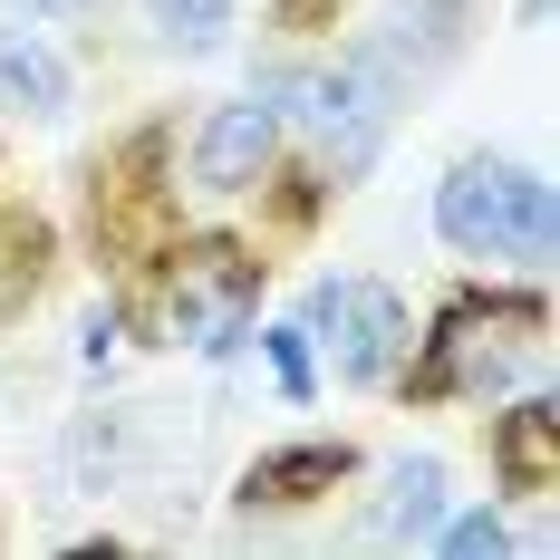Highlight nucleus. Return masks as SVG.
Returning <instances> with one entry per match:
<instances>
[{
    "label": "nucleus",
    "instance_id": "nucleus-1",
    "mask_svg": "<svg viewBox=\"0 0 560 560\" xmlns=\"http://www.w3.org/2000/svg\"><path fill=\"white\" fill-rule=\"evenodd\" d=\"M435 232H445L464 261H551L560 223H551V184L512 155H464L435 184Z\"/></svg>",
    "mask_w": 560,
    "mask_h": 560
},
{
    "label": "nucleus",
    "instance_id": "nucleus-2",
    "mask_svg": "<svg viewBox=\"0 0 560 560\" xmlns=\"http://www.w3.org/2000/svg\"><path fill=\"white\" fill-rule=\"evenodd\" d=\"M541 329H551V300H541V290H464L445 319H435V338L416 348V377H406V387L425 396V406L493 396Z\"/></svg>",
    "mask_w": 560,
    "mask_h": 560
},
{
    "label": "nucleus",
    "instance_id": "nucleus-3",
    "mask_svg": "<svg viewBox=\"0 0 560 560\" xmlns=\"http://www.w3.org/2000/svg\"><path fill=\"white\" fill-rule=\"evenodd\" d=\"M396 97H406V68L387 58V39H348L338 68H310L290 88V107L319 136V155H329L338 184H358V174L377 165V145H387V126H396Z\"/></svg>",
    "mask_w": 560,
    "mask_h": 560
},
{
    "label": "nucleus",
    "instance_id": "nucleus-4",
    "mask_svg": "<svg viewBox=\"0 0 560 560\" xmlns=\"http://www.w3.org/2000/svg\"><path fill=\"white\" fill-rule=\"evenodd\" d=\"M261 271L242 242L223 232H194V242H165V338L194 348V358H232L252 319H261Z\"/></svg>",
    "mask_w": 560,
    "mask_h": 560
},
{
    "label": "nucleus",
    "instance_id": "nucleus-5",
    "mask_svg": "<svg viewBox=\"0 0 560 560\" xmlns=\"http://www.w3.org/2000/svg\"><path fill=\"white\" fill-rule=\"evenodd\" d=\"M88 213H97V252H107V261H165V242H174L165 126H145V136H126L116 155H97Z\"/></svg>",
    "mask_w": 560,
    "mask_h": 560
},
{
    "label": "nucleus",
    "instance_id": "nucleus-6",
    "mask_svg": "<svg viewBox=\"0 0 560 560\" xmlns=\"http://www.w3.org/2000/svg\"><path fill=\"white\" fill-rule=\"evenodd\" d=\"M310 338L338 358V377L348 387H387L396 368H406V300H396L387 280H319L310 290Z\"/></svg>",
    "mask_w": 560,
    "mask_h": 560
},
{
    "label": "nucleus",
    "instance_id": "nucleus-7",
    "mask_svg": "<svg viewBox=\"0 0 560 560\" xmlns=\"http://www.w3.org/2000/svg\"><path fill=\"white\" fill-rule=\"evenodd\" d=\"M271 165H280L271 97H232V107L203 116V136H194V184L203 194H252V184H271Z\"/></svg>",
    "mask_w": 560,
    "mask_h": 560
},
{
    "label": "nucleus",
    "instance_id": "nucleus-8",
    "mask_svg": "<svg viewBox=\"0 0 560 560\" xmlns=\"http://www.w3.org/2000/svg\"><path fill=\"white\" fill-rule=\"evenodd\" d=\"M348 474H358L348 435H300V445H271L261 464H242V493L232 503L242 512H300V503H319V493H338Z\"/></svg>",
    "mask_w": 560,
    "mask_h": 560
},
{
    "label": "nucleus",
    "instance_id": "nucleus-9",
    "mask_svg": "<svg viewBox=\"0 0 560 560\" xmlns=\"http://www.w3.org/2000/svg\"><path fill=\"white\" fill-rule=\"evenodd\" d=\"M493 483L522 493V503L560 493V406L551 396H522V406L493 416Z\"/></svg>",
    "mask_w": 560,
    "mask_h": 560
},
{
    "label": "nucleus",
    "instance_id": "nucleus-10",
    "mask_svg": "<svg viewBox=\"0 0 560 560\" xmlns=\"http://www.w3.org/2000/svg\"><path fill=\"white\" fill-rule=\"evenodd\" d=\"M78 97V78H68V58L49 39H30V30H0V107L30 116V126H58Z\"/></svg>",
    "mask_w": 560,
    "mask_h": 560
},
{
    "label": "nucleus",
    "instance_id": "nucleus-11",
    "mask_svg": "<svg viewBox=\"0 0 560 560\" xmlns=\"http://www.w3.org/2000/svg\"><path fill=\"white\" fill-rule=\"evenodd\" d=\"M49 271H58V232H49V213H30V203H0V329L39 310Z\"/></svg>",
    "mask_w": 560,
    "mask_h": 560
},
{
    "label": "nucleus",
    "instance_id": "nucleus-12",
    "mask_svg": "<svg viewBox=\"0 0 560 560\" xmlns=\"http://www.w3.org/2000/svg\"><path fill=\"white\" fill-rule=\"evenodd\" d=\"M445 522V464L435 454H396L377 503H368V541H425Z\"/></svg>",
    "mask_w": 560,
    "mask_h": 560
},
{
    "label": "nucleus",
    "instance_id": "nucleus-13",
    "mask_svg": "<svg viewBox=\"0 0 560 560\" xmlns=\"http://www.w3.org/2000/svg\"><path fill=\"white\" fill-rule=\"evenodd\" d=\"M136 445H145V406H107V416H78V435H68V474L88 483V493H107L136 474Z\"/></svg>",
    "mask_w": 560,
    "mask_h": 560
},
{
    "label": "nucleus",
    "instance_id": "nucleus-14",
    "mask_svg": "<svg viewBox=\"0 0 560 560\" xmlns=\"http://www.w3.org/2000/svg\"><path fill=\"white\" fill-rule=\"evenodd\" d=\"M464 20H474V0H396L387 10V58L425 78V68H445L464 49Z\"/></svg>",
    "mask_w": 560,
    "mask_h": 560
},
{
    "label": "nucleus",
    "instance_id": "nucleus-15",
    "mask_svg": "<svg viewBox=\"0 0 560 560\" xmlns=\"http://www.w3.org/2000/svg\"><path fill=\"white\" fill-rule=\"evenodd\" d=\"M232 10H242V0H145L155 39L184 49V58H213V49H223V39H232Z\"/></svg>",
    "mask_w": 560,
    "mask_h": 560
},
{
    "label": "nucleus",
    "instance_id": "nucleus-16",
    "mask_svg": "<svg viewBox=\"0 0 560 560\" xmlns=\"http://www.w3.org/2000/svg\"><path fill=\"white\" fill-rule=\"evenodd\" d=\"M261 358H271V377L290 406H310V387H319V368H310V329H261Z\"/></svg>",
    "mask_w": 560,
    "mask_h": 560
},
{
    "label": "nucleus",
    "instance_id": "nucleus-17",
    "mask_svg": "<svg viewBox=\"0 0 560 560\" xmlns=\"http://www.w3.org/2000/svg\"><path fill=\"white\" fill-rule=\"evenodd\" d=\"M445 532V560H493V551H512V522L493 503L483 512H454V522H435Z\"/></svg>",
    "mask_w": 560,
    "mask_h": 560
},
{
    "label": "nucleus",
    "instance_id": "nucleus-18",
    "mask_svg": "<svg viewBox=\"0 0 560 560\" xmlns=\"http://www.w3.org/2000/svg\"><path fill=\"white\" fill-rule=\"evenodd\" d=\"M116 338H126V319H116V310H97V319H88V368H107Z\"/></svg>",
    "mask_w": 560,
    "mask_h": 560
},
{
    "label": "nucleus",
    "instance_id": "nucleus-19",
    "mask_svg": "<svg viewBox=\"0 0 560 560\" xmlns=\"http://www.w3.org/2000/svg\"><path fill=\"white\" fill-rule=\"evenodd\" d=\"M271 10H280V30H319L338 0H271Z\"/></svg>",
    "mask_w": 560,
    "mask_h": 560
},
{
    "label": "nucleus",
    "instance_id": "nucleus-20",
    "mask_svg": "<svg viewBox=\"0 0 560 560\" xmlns=\"http://www.w3.org/2000/svg\"><path fill=\"white\" fill-rule=\"evenodd\" d=\"M39 20H78V10H97V0H30Z\"/></svg>",
    "mask_w": 560,
    "mask_h": 560
},
{
    "label": "nucleus",
    "instance_id": "nucleus-21",
    "mask_svg": "<svg viewBox=\"0 0 560 560\" xmlns=\"http://www.w3.org/2000/svg\"><path fill=\"white\" fill-rule=\"evenodd\" d=\"M0 541H10V532H0Z\"/></svg>",
    "mask_w": 560,
    "mask_h": 560
}]
</instances>
